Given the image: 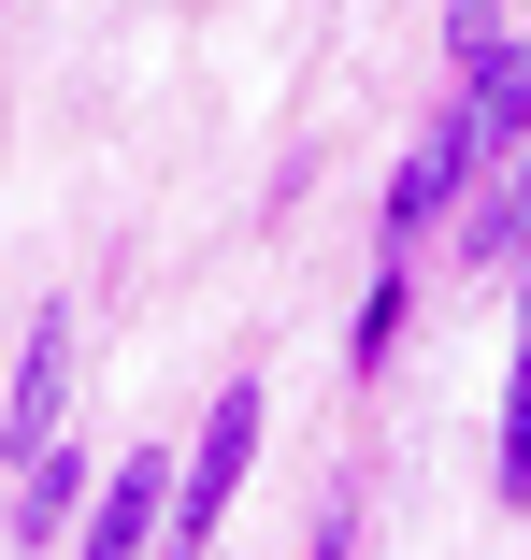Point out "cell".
I'll use <instances>...</instances> for the list:
<instances>
[{
	"label": "cell",
	"mask_w": 531,
	"mask_h": 560,
	"mask_svg": "<svg viewBox=\"0 0 531 560\" xmlns=\"http://www.w3.org/2000/svg\"><path fill=\"white\" fill-rule=\"evenodd\" d=\"M259 388H216V417H201V445H187V460H173V532L158 546H201V532H216L231 517V489H245V460H259Z\"/></svg>",
	"instance_id": "obj_2"
},
{
	"label": "cell",
	"mask_w": 531,
	"mask_h": 560,
	"mask_svg": "<svg viewBox=\"0 0 531 560\" xmlns=\"http://www.w3.org/2000/svg\"><path fill=\"white\" fill-rule=\"evenodd\" d=\"M517 130H531V44H474V58H460V101L432 116V144H416L402 187H388V245L432 231V215L460 201L474 159H517Z\"/></svg>",
	"instance_id": "obj_1"
},
{
	"label": "cell",
	"mask_w": 531,
	"mask_h": 560,
	"mask_svg": "<svg viewBox=\"0 0 531 560\" xmlns=\"http://www.w3.org/2000/svg\"><path fill=\"white\" fill-rule=\"evenodd\" d=\"M86 503V475L58 460V445H30V503H15V546H58V517Z\"/></svg>",
	"instance_id": "obj_5"
},
{
	"label": "cell",
	"mask_w": 531,
	"mask_h": 560,
	"mask_svg": "<svg viewBox=\"0 0 531 560\" xmlns=\"http://www.w3.org/2000/svg\"><path fill=\"white\" fill-rule=\"evenodd\" d=\"M58 402H72V316L30 330V360H15V417H0V431H15V445H58Z\"/></svg>",
	"instance_id": "obj_4"
},
{
	"label": "cell",
	"mask_w": 531,
	"mask_h": 560,
	"mask_svg": "<svg viewBox=\"0 0 531 560\" xmlns=\"http://www.w3.org/2000/svg\"><path fill=\"white\" fill-rule=\"evenodd\" d=\"M158 517H173V460H116V475H101V517H86V560L158 546Z\"/></svg>",
	"instance_id": "obj_3"
},
{
	"label": "cell",
	"mask_w": 531,
	"mask_h": 560,
	"mask_svg": "<svg viewBox=\"0 0 531 560\" xmlns=\"http://www.w3.org/2000/svg\"><path fill=\"white\" fill-rule=\"evenodd\" d=\"M503 15H517V0H460V15H446V44L474 58V44H503Z\"/></svg>",
	"instance_id": "obj_8"
},
{
	"label": "cell",
	"mask_w": 531,
	"mask_h": 560,
	"mask_svg": "<svg viewBox=\"0 0 531 560\" xmlns=\"http://www.w3.org/2000/svg\"><path fill=\"white\" fill-rule=\"evenodd\" d=\"M503 503H531V330H517V388H503Z\"/></svg>",
	"instance_id": "obj_6"
},
{
	"label": "cell",
	"mask_w": 531,
	"mask_h": 560,
	"mask_svg": "<svg viewBox=\"0 0 531 560\" xmlns=\"http://www.w3.org/2000/svg\"><path fill=\"white\" fill-rule=\"evenodd\" d=\"M474 245H488V259H531V130H517V173H503V201H488Z\"/></svg>",
	"instance_id": "obj_7"
}]
</instances>
